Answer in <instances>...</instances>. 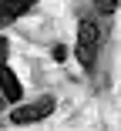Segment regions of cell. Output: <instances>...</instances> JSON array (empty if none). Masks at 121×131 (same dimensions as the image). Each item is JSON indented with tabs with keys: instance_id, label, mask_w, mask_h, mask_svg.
Returning <instances> with one entry per match:
<instances>
[{
	"instance_id": "4",
	"label": "cell",
	"mask_w": 121,
	"mask_h": 131,
	"mask_svg": "<svg viewBox=\"0 0 121 131\" xmlns=\"http://www.w3.org/2000/svg\"><path fill=\"white\" fill-rule=\"evenodd\" d=\"M34 7H37V0H0V17H4L7 24H14L24 14H30Z\"/></svg>"
},
{
	"instance_id": "7",
	"label": "cell",
	"mask_w": 121,
	"mask_h": 131,
	"mask_svg": "<svg viewBox=\"0 0 121 131\" xmlns=\"http://www.w3.org/2000/svg\"><path fill=\"white\" fill-rule=\"evenodd\" d=\"M7 108V97H4V91H0V111H4Z\"/></svg>"
},
{
	"instance_id": "6",
	"label": "cell",
	"mask_w": 121,
	"mask_h": 131,
	"mask_svg": "<svg viewBox=\"0 0 121 131\" xmlns=\"http://www.w3.org/2000/svg\"><path fill=\"white\" fill-rule=\"evenodd\" d=\"M64 57H67V47L57 44V47H54V61H64Z\"/></svg>"
},
{
	"instance_id": "5",
	"label": "cell",
	"mask_w": 121,
	"mask_h": 131,
	"mask_svg": "<svg viewBox=\"0 0 121 131\" xmlns=\"http://www.w3.org/2000/svg\"><path fill=\"white\" fill-rule=\"evenodd\" d=\"M118 7H121V0H94V10H98L101 17H111Z\"/></svg>"
},
{
	"instance_id": "3",
	"label": "cell",
	"mask_w": 121,
	"mask_h": 131,
	"mask_svg": "<svg viewBox=\"0 0 121 131\" xmlns=\"http://www.w3.org/2000/svg\"><path fill=\"white\" fill-rule=\"evenodd\" d=\"M7 50H10V40L0 37V91H4L7 104H20L24 101V84H20V77L7 64Z\"/></svg>"
},
{
	"instance_id": "2",
	"label": "cell",
	"mask_w": 121,
	"mask_h": 131,
	"mask_svg": "<svg viewBox=\"0 0 121 131\" xmlns=\"http://www.w3.org/2000/svg\"><path fill=\"white\" fill-rule=\"evenodd\" d=\"M54 108H57L54 94H40L37 101H27V104L20 101V104L10 108V124H37V121H44V118H51Z\"/></svg>"
},
{
	"instance_id": "1",
	"label": "cell",
	"mask_w": 121,
	"mask_h": 131,
	"mask_svg": "<svg viewBox=\"0 0 121 131\" xmlns=\"http://www.w3.org/2000/svg\"><path fill=\"white\" fill-rule=\"evenodd\" d=\"M104 37H108V27L98 10L91 14H81L78 20V40H74V61L81 64L84 74H94V67H98V54L104 47Z\"/></svg>"
}]
</instances>
